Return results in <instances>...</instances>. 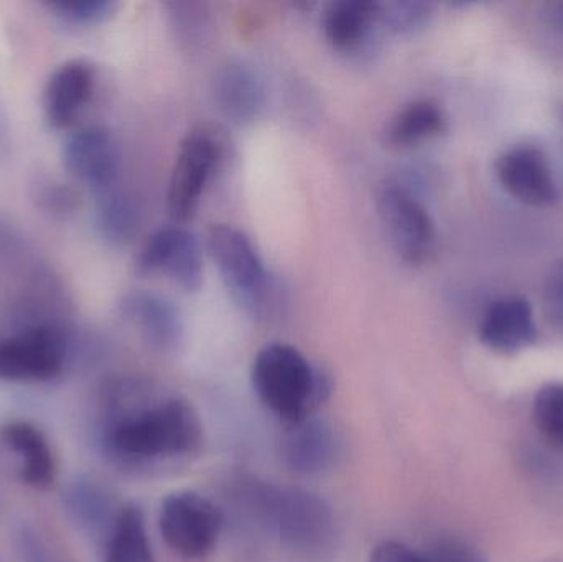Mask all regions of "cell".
Segmentation results:
<instances>
[{
    "label": "cell",
    "mask_w": 563,
    "mask_h": 562,
    "mask_svg": "<svg viewBox=\"0 0 563 562\" xmlns=\"http://www.w3.org/2000/svg\"><path fill=\"white\" fill-rule=\"evenodd\" d=\"M102 444L109 455L132 467L181 461L203 445V425L190 403L137 378L108 389Z\"/></svg>",
    "instance_id": "1"
},
{
    "label": "cell",
    "mask_w": 563,
    "mask_h": 562,
    "mask_svg": "<svg viewBox=\"0 0 563 562\" xmlns=\"http://www.w3.org/2000/svg\"><path fill=\"white\" fill-rule=\"evenodd\" d=\"M251 382L257 398L287 429L313 418L331 392L330 376L287 343H267L257 352Z\"/></svg>",
    "instance_id": "2"
},
{
    "label": "cell",
    "mask_w": 563,
    "mask_h": 562,
    "mask_svg": "<svg viewBox=\"0 0 563 562\" xmlns=\"http://www.w3.org/2000/svg\"><path fill=\"white\" fill-rule=\"evenodd\" d=\"M207 247L238 306L256 319L266 317L273 309V283L250 236L233 224L214 223Z\"/></svg>",
    "instance_id": "3"
},
{
    "label": "cell",
    "mask_w": 563,
    "mask_h": 562,
    "mask_svg": "<svg viewBox=\"0 0 563 562\" xmlns=\"http://www.w3.org/2000/svg\"><path fill=\"white\" fill-rule=\"evenodd\" d=\"M377 214L390 246L409 266H422L437 251V228L416 191L400 181H387L377 191Z\"/></svg>",
    "instance_id": "4"
},
{
    "label": "cell",
    "mask_w": 563,
    "mask_h": 562,
    "mask_svg": "<svg viewBox=\"0 0 563 562\" xmlns=\"http://www.w3.org/2000/svg\"><path fill=\"white\" fill-rule=\"evenodd\" d=\"M162 538L172 553L187 562L208 560L220 540L223 517L213 502L197 492H175L162 502Z\"/></svg>",
    "instance_id": "5"
},
{
    "label": "cell",
    "mask_w": 563,
    "mask_h": 562,
    "mask_svg": "<svg viewBox=\"0 0 563 562\" xmlns=\"http://www.w3.org/2000/svg\"><path fill=\"white\" fill-rule=\"evenodd\" d=\"M68 339L59 327L38 323L0 339V382L46 383L68 360Z\"/></svg>",
    "instance_id": "6"
},
{
    "label": "cell",
    "mask_w": 563,
    "mask_h": 562,
    "mask_svg": "<svg viewBox=\"0 0 563 562\" xmlns=\"http://www.w3.org/2000/svg\"><path fill=\"white\" fill-rule=\"evenodd\" d=\"M220 161L221 144L205 129L181 141L167 190V210L175 223L195 217Z\"/></svg>",
    "instance_id": "7"
},
{
    "label": "cell",
    "mask_w": 563,
    "mask_h": 562,
    "mask_svg": "<svg viewBox=\"0 0 563 562\" xmlns=\"http://www.w3.org/2000/svg\"><path fill=\"white\" fill-rule=\"evenodd\" d=\"M135 273L164 274L185 293H197L203 284V250L191 231L180 224L155 230L135 256Z\"/></svg>",
    "instance_id": "8"
},
{
    "label": "cell",
    "mask_w": 563,
    "mask_h": 562,
    "mask_svg": "<svg viewBox=\"0 0 563 562\" xmlns=\"http://www.w3.org/2000/svg\"><path fill=\"white\" fill-rule=\"evenodd\" d=\"M495 174L503 190L526 207L549 208L561 200L551 162L538 145L506 148L496 161Z\"/></svg>",
    "instance_id": "9"
},
{
    "label": "cell",
    "mask_w": 563,
    "mask_h": 562,
    "mask_svg": "<svg viewBox=\"0 0 563 562\" xmlns=\"http://www.w3.org/2000/svg\"><path fill=\"white\" fill-rule=\"evenodd\" d=\"M63 164L76 180L101 194L118 184L121 151L108 128L88 125L66 139Z\"/></svg>",
    "instance_id": "10"
},
{
    "label": "cell",
    "mask_w": 563,
    "mask_h": 562,
    "mask_svg": "<svg viewBox=\"0 0 563 562\" xmlns=\"http://www.w3.org/2000/svg\"><path fill=\"white\" fill-rule=\"evenodd\" d=\"M264 511L282 541L294 548L321 547L330 535V515L318 498L298 491L264 494Z\"/></svg>",
    "instance_id": "11"
},
{
    "label": "cell",
    "mask_w": 563,
    "mask_h": 562,
    "mask_svg": "<svg viewBox=\"0 0 563 562\" xmlns=\"http://www.w3.org/2000/svg\"><path fill=\"white\" fill-rule=\"evenodd\" d=\"M479 340L498 353H518L534 345L539 330L531 302L521 296H503L483 310Z\"/></svg>",
    "instance_id": "12"
},
{
    "label": "cell",
    "mask_w": 563,
    "mask_h": 562,
    "mask_svg": "<svg viewBox=\"0 0 563 562\" xmlns=\"http://www.w3.org/2000/svg\"><path fill=\"white\" fill-rule=\"evenodd\" d=\"M96 73L86 59H68L49 75L43 111L53 129H66L81 114L95 92Z\"/></svg>",
    "instance_id": "13"
},
{
    "label": "cell",
    "mask_w": 563,
    "mask_h": 562,
    "mask_svg": "<svg viewBox=\"0 0 563 562\" xmlns=\"http://www.w3.org/2000/svg\"><path fill=\"white\" fill-rule=\"evenodd\" d=\"M121 312L152 349L174 352L184 339V317L167 297L132 293L122 300Z\"/></svg>",
    "instance_id": "14"
},
{
    "label": "cell",
    "mask_w": 563,
    "mask_h": 562,
    "mask_svg": "<svg viewBox=\"0 0 563 562\" xmlns=\"http://www.w3.org/2000/svg\"><path fill=\"white\" fill-rule=\"evenodd\" d=\"M218 108L234 124H250L266 108V88L263 79L244 62H228L221 66L213 81Z\"/></svg>",
    "instance_id": "15"
},
{
    "label": "cell",
    "mask_w": 563,
    "mask_h": 562,
    "mask_svg": "<svg viewBox=\"0 0 563 562\" xmlns=\"http://www.w3.org/2000/svg\"><path fill=\"white\" fill-rule=\"evenodd\" d=\"M324 38L338 52L363 49L379 26V2L334 0L321 13Z\"/></svg>",
    "instance_id": "16"
},
{
    "label": "cell",
    "mask_w": 563,
    "mask_h": 562,
    "mask_svg": "<svg viewBox=\"0 0 563 562\" xmlns=\"http://www.w3.org/2000/svg\"><path fill=\"white\" fill-rule=\"evenodd\" d=\"M3 444L20 459V478L36 491H48L56 481V464L43 432L25 421H13L0 431Z\"/></svg>",
    "instance_id": "17"
},
{
    "label": "cell",
    "mask_w": 563,
    "mask_h": 562,
    "mask_svg": "<svg viewBox=\"0 0 563 562\" xmlns=\"http://www.w3.org/2000/svg\"><path fill=\"white\" fill-rule=\"evenodd\" d=\"M446 129L443 109L430 99H419L404 106L387 121L383 131L386 144L393 147H410L442 134Z\"/></svg>",
    "instance_id": "18"
},
{
    "label": "cell",
    "mask_w": 563,
    "mask_h": 562,
    "mask_svg": "<svg viewBox=\"0 0 563 562\" xmlns=\"http://www.w3.org/2000/svg\"><path fill=\"white\" fill-rule=\"evenodd\" d=\"M66 510L73 520L92 535L108 538L119 510H115L111 495L88 478H78L68 485L63 494Z\"/></svg>",
    "instance_id": "19"
},
{
    "label": "cell",
    "mask_w": 563,
    "mask_h": 562,
    "mask_svg": "<svg viewBox=\"0 0 563 562\" xmlns=\"http://www.w3.org/2000/svg\"><path fill=\"white\" fill-rule=\"evenodd\" d=\"M284 444L285 461L297 472H318L333 461L336 442L323 422L308 419L303 425L288 428Z\"/></svg>",
    "instance_id": "20"
},
{
    "label": "cell",
    "mask_w": 563,
    "mask_h": 562,
    "mask_svg": "<svg viewBox=\"0 0 563 562\" xmlns=\"http://www.w3.org/2000/svg\"><path fill=\"white\" fill-rule=\"evenodd\" d=\"M104 562H155L145 530V518L137 505H125L109 531Z\"/></svg>",
    "instance_id": "21"
},
{
    "label": "cell",
    "mask_w": 563,
    "mask_h": 562,
    "mask_svg": "<svg viewBox=\"0 0 563 562\" xmlns=\"http://www.w3.org/2000/svg\"><path fill=\"white\" fill-rule=\"evenodd\" d=\"M96 228L102 240L112 246H124L134 240L139 230V208L134 198L118 188L98 194Z\"/></svg>",
    "instance_id": "22"
},
{
    "label": "cell",
    "mask_w": 563,
    "mask_h": 562,
    "mask_svg": "<svg viewBox=\"0 0 563 562\" xmlns=\"http://www.w3.org/2000/svg\"><path fill=\"white\" fill-rule=\"evenodd\" d=\"M432 5L417 0L379 2V26L394 35H412L432 19Z\"/></svg>",
    "instance_id": "23"
},
{
    "label": "cell",
    "mask_w": 563,
    "mask_h": 562,
    "mask_svg": "<svg viewBox=\"0 0 563 562\" xmlns=\"http://www.w3.org/2000/svg\"><path fill=\"white\" fill-rule=\"evenodd\" d=\"M534 419L544 438L563 449V383H549L539 389Z\"/></svg>",
    "instance_id": "24"
},
{
    "label": "cell",
    "mask_w": 563,
    "mask_h": 562,
    "mask_svg": "<svg viewBox=\"0 0 563 562\" xmlns=\"http://www.w3.org/2000/svg\"><path fill=\"white\" fill-rule=\"evenodd\" d=\"M48 10L69 25H95L112 15L115 3L109 0H69L48 3Z\"/></svg>",
    "instance_id": "25"
},
{
    "label": "cell",
    "mask_w": 563,
    "mask_h": 562,
    "mask_svg": "<svg viewBox=\"0 0 563 562\" xmlns=\"http://www.w3.org/2000/svg\"><path fill=\"white\" fill-rule=\"evenodd\" d=\"M544 309L549 322L563 335V260L552 264L545 276Z\"/></svg>",
    "instance_id": "26"
},
{
    "label": "cell",
    "mask_w": 563,
    "mask_h": 562,
    "mask_svg": "<svg viewBox=\"0 0 563 562\" xmlns=\"http://www.w3.org/2000/svg\"><path fill=\"white\" fill-rule=\"evenodd\" d=\"M430 562H488L470 544L459 540H440L426 551Z\"/></svg>",
    "instance_id": "27"
},
{
    "label": "cell",
    "mask_w": 563,
    "mask_h": 562,
    "mask_svg": "<svg viewBox=\"0 0 563 562\" xmlns=\"http://www.w3.org/2000/svg\"><path fill=\"white\" fill-rule=\"evenodd\" d=\"M369 562H430L426 554L397 541H384L374 548Z\"/></svg>",
    "instance_id": "28"
},
{
    "label": "cell",
    "mask_w": 563,
    "mask_h": 562,
    "mask_svg": "<svg viewBox=\"0 0 563 562\" xmlns=\"http://www.w3.org/2000/svg\"><path fill=\"white\" fill-rule=\"evenodd\" d=\"M19 553L22 562H55L40 537L30 530L19 535Z\"/></svg>",
    "instance_id": "29"
},
{
    "label": "cell",
    "mask_w": 563,
    "mask_h": 562,
    "mask_svg": "<svg viewBox=\"0 0 563 562\" xmlns=\"http://www.w3.org/2000/svg\"><path fill=\"white\" fill-rule=\"evenodd\" d=\"M545 26H549L552 35L563 45V0L562 2H552L545 7Z\"/></svg>",
    "instance_id": "30"
},
{
    "label": "cell",
    "mask_w": 563,
    "mask_h": 562,
    "mask_svg": "<svg viewBox=\"0 0 563 562\" xmlns=\"http://www.w3.org/2000/svg\"><path fill=\"white\" fill-rule=\"evenodd\" d=\"M562 124H563V112H562Z\"/></svg>",
    "instance_id": "31"
}]
</instances>
